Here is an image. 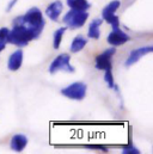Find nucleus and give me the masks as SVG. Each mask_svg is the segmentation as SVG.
Wrapping results in <instances>:
<instances>
[{
    "label": "nucleus",
    "instance_id": "obj_1",
    "mask_svg": "<svg viewBox=\"0 0 153 154\" xmlns=\"http://www.w3.org/2000/svg\"><path fill=\"white\" fill-rule=\"evenodd\" d=\"M41 31H38L36 29H33V28H29L17 20L13 19L12 22V29L10 30L8 32V36L6 39V43H10V44H13L18 48H22V47H25L29 44L30 41H34V39L38 38L41 36Z\"/></svg>",
    "mask_w": 153,
    "mask_h": 154
},
{
    "label": "nucleus",
    "instance_id": "obj_2",
    "mask_svg": "<svg viewBox=\"0 0 153 154\" xmlns=\"http://www.w3.org/2000/svg\"><path fill=\"white\" fill-rule=\"evenodd\" d=\"M14 20L29 26V28H33V29H36L38 31H43L44 29V25H45V20L43 18V14L41 12V10L37 7H31L29 8L23 16H19V17H16Z\"/></svg>",
    "mask_w": 153,
    "mask_h": 154
},
{
    "label": "nucleus",
    "instance_id": "obj_3",
    "mask_svg": "<svg viewBox=\"0 0 153 154\" xmlns=\"http://www.w3.org/2000/svg\"><path fill=\"white\" fill-rule=\"evenodd\" d=\"M89 18L87 11H78V10H70L64 16V23L68 29H80L85 25Z\"/></svg>",
    "mask_w": 153,
    "mask_h": 154
},
{
    "label": "nucleus",
    "instance_id": "obj_4",
    "mask_svg": "<svg viewBox=\"0 0 153 154\" xmlns=\"http://www.w3.org/2000/svg\"><path fill=\"white\" fill-rule=\"evenodd\" d=\"M76 69L71 65V56L68 54H60L58 55L49 66V73L55 74L58 72H67L73 73Z\"/></svg>",
    "mask_w": 153,
    "mask_h": 154
},
{
    "label": "nucleus",
    "instance_id": "obj_5",
    "mask_svg": "<svg viewBox=\"0 0 153 154\" xmlns=\"http://www.w3.org/2000/svg\"><path fill=\"white\" fill-rule=\"evenodd\" d=\"M87 92V86L86 84L81 82V81H76L70 84L68 86L64 87L61 90V94L65 96L66 98L73 99V100H81L85 98Z\"/></svg>",
    "mask_w": 153,
    "mask_h": 154
},
{
    "label": "nucleus",
    "instance_id": "obj_6",
    "mask_svg": "<svg viewBox=\"0 0 153 154\" xmlns=\"http://www.w3.org/2000/svg\"><path fill=\"white\" fill-rule=\"evenodd\" d=\"M120 6H121V1L120 0H113L102 11V19H104L108 24H110L113 29L120 28V19L115 14Z\"/></svg>",
    "mask_w": 153,
    "mask_h": 154
},
{
    "label": "nucleus",
    "instance_id": "obj_7",
    "mask_svg": "<svg viewBox=\"0 0 153 154\" xmlns=\"http://www.w3.org/2000/svg\"><path fill=\"white\" fill-rule=\"evenodd\" d=\"M116 54V48H109L102 54L97 55L95 59V67L99 71H105L113 68V56Z\"/></svg>",
    "mask_w": 153,
    "mask_h": 154
},
{
    "label": "nucleus",
    "instance_id": "obj_8",
    "mask_svg": "<svg viewBox=\"0 0 153 154\" xmlns=\"http://www.w3.org/2000/svg\"><path fill=\"white\" fill-rule=\"evenodd\" d=\"M153 51V47L152 45H147V47H139L134 50L130 51V54L128 55L126 62H124V66L126 67H130L133 66L134 63H136L141 57H144L145 55L150 54Z\"/></svg>",
    "mask_w": 153,
    "mask_h": 154
},
{
    "label": "nucleus",
    "instance_id": "obj_9",
    "mask_svg": "<svg viewBox=\"0 0 153 154\" xmlns=\"http://www.w3.org/2000/svg\"><path fill=\"white\" fill-rule=\"evenodd\" d=\"M129 39H130V37L128 34H126L120 28H117V29H113V31L108 35L107 41L111 47H118V45L127 43Z\"/></svg>",
    "mask_w": 153,
    "mask_h": 154
},
{
    "label": "nucleus",
    "instance_id": "obj_10",
    "mask_svg": "<svg viewBox=\"0 0 153 154\" xmlns=\"http://www.w3.org/2000/svg\"><path fill=\"white\" fill-rule=\"evenodd\" d=\"M23 59H24V54H23V50L22 49H17L14 50L8 60H7V68L12 72L14 71H18L20 67H22V63H23Z\"/></svg>",
    "mask_w": 153,
    "mask_h": 154
},
{
    "label": "nucleus",
    "instance_id": "obj_11",
    "mask_svg": "<svg viewBox=\"0 0 153 154\" xmlns=\"http://www.w3.org/2000/svg\"><path fill=\"white\" fill-rule=\"evenodd\" d=\"M62 10H64V5L60 0H55L53 1L52 4H49L45 8V16L53 20V22H56L60 17V14L62 13Z\"/></svg>",
    "mask_w": 153,
    "mask_h": 154
},
{
    "label": "nucleus",
    "instance_id": "obj_12",
    "mask_svg": "<svg viewBox=\"0 0 153 154\" xmlns=\"http://www.w3.org/2000/svg\"><path fill=\"white\" fill-rule=\"evenodd\" d=\"M28 145V137L23 134H16L12 136L11 141H10V147L12 151L14 152H22L25 149Z\"/></svg>",
    "mask_w": 153,
    "mask_h": 154
},
{
    "label": "nucleus",
    "instance_id": "obj_13",
    "mask_svg": "<svg viewBox=\"0 0 153 154\" xmlns=\"http://www.w3.org/2000/svg\"><path fill=\"white\" fill-rule=\"evenodd\" d=\"M102 19H93L90 25H89V30H87V37L92 39H98L101 37V25H102Z\"/></svg>",
    "mask_w": 153,
    "mask_h": 154
},
{
    "label": "nucleus",
    "instance_id": "obj_14",
    "mask_svg": "<svg viewBox=\"0 0 153 154\" xmlns=\"http://www.w3.org/2000/svg\"><path fill=\"white\" fill-rule=\"evenodd\" d=\"M66 2L71 10L87 11L91 7V4L89 2V0H66Z\"/></svg>",
    "mask_w": 153,
    "mask_h": 154
},
{
    "label": "nucleus",
    "instance_id": "obj_15",
    "mask_svg": "<svg viewBox=\"0 0 153 154\" xmlns=\"http://www.w3.org/2000/svg\"><path fill=\"white\" fill-rule=\"evenodd\" d=\"M86 44H87V39H86V37L79 35V36H76V37L73 38L72 43H71V48H70V49H71L72 53H79V51H81V50L85 48Z\"/></svg>",
    "mask_w": 153,
    "mask_h": 154
},
{
    "label": "nucleus",
    "instance_id": "obj_16",
    "mask_svg": "<svg viewBox=\"0 0 153 154\" xmlns=\"http://www.w3.org/2000/svg\"><path fill=\"white\" fill-rule=\"evenodd\" d=\"M65 32H66V28H59L54 32V35H53V47H54V49L60 48V44L62 42V37H64Z\"/></svg>",
    "mask_w": 153,
    "mask_h": 154
},
{
    "label": "nucleus",
    "instance_id": "obj_17",
    "mask_svg": "<svg viewBox=\"0 0 153 154\" xmlns=\"http://www.w3.org/2000/svg\"><path fill=\"white\" fill-rule=\"evenodd\" d=\"M104 81H105V84H107L110 88H114V90L117 91V86H116V84H115L114 74H113V68L104 71Z\"/></svg>",
    "mask_w": 153,
    "mask_h": 154
},
{
    "label": "nucleus",
    "instance_id": "obj_18",
    "mask_svg": "<svg viewBox=\"0 0 153 154\" xmlns=\"http://www.w3.org/2000/svg\"><path fill=\"white\" fill-rule=\"evenodd\" d=\"M122 153L123 154H140V151H139L132 142H129V143H127V145L122 148Z\"/></svg>",
    "mask_w": 153,
    "mask_h": 154
},
{
    "label": "nucleus",
    "instance_id": "obj_19",
    "mask_svg": "<svg viewBox=\"0 0 153 154\" xmlns=\"http://www.w3.org/2000/svg\"><path fill=\"white\" fill-rule=\"evenodd\" d=\"M84 147L86 149H91V151H99V152H104V153L109 152V147L103 146V145H86Z\"/></svg>",
    "mask_w": 153,
    "mask_h": 154
},
{
    "label": "nucleus",
    "instance_id": "obj_20",
    "mask_svg": "<svg viewBox=\"0 0 153 154\" xmlns=\"http://www.w3.org/2000/svg\"><path fill=\"white\" fill-rule=\"evenodd\" d=\"M8 32H10V29L8 28H1L0 29V41L1 42H6L7 36H8Z\"/></svg>",
    "mask_w": 153,
    "mask_h": 154
},
{
    "label": "nucleus",
    "instance_id": "obj_21",
    "mask_svg": "<svg viewBox=\"0 0 153 154\" xmlns=\"http://www.w3.org/2000/svg\"><path fill=\"white\" fill-rule=\"evenodd\" d=\"M17 1H18V0H11V1L8 2V5H7V7H6V11H7V12L11 11V10L13 8V6L17 4Z\"/></svg>",
    "mask_w": 153,
    "mask_h": 154
},
{
    "label": "nucleus",
    "instance_id": "obj_22",
    "mask_svg": "<svg viewBox=\"0 0 153 154\" xmlns=\"http://www.w3.org/2000/svg\"><path fill=\"white\" fill-rule=\"evenodd\" d=\"M5 47H6V42H1V41H0V53L5 49Z\"/></svg>",
    "mask_w": 153,
    "mask_h": 154
}]
</instances>
